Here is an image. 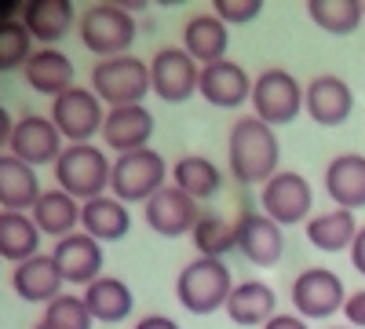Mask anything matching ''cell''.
<instances>
[{
    "label": "cell",
    "instance_id": "cell-1",
    "mask_svg": "<svg viewBox=\"0 0 365 329\" xmlns=\"http://www.w3.org/2000/svg\"><path fill=\"white\" fill-rule=\"evenodd\" d=\"M278 158H282V143L270 125H263L259 117L234 121V128L227 136V165L241 187L267 183L274 172H282Z\"/></svg>",
    "mask_w": 365,
    "mask_h": 329
},
{
    "label": "cell",
    "instance_id": "cell-2",
    "mask_svg": "<svg viewBox=\"0 0 365 329\" xmlns=\"http://www.w3.org/2000/svg\"><path fill=\"white\" fill-rule=\"evenodd\" d=\"M110 176H113V161L96 143H66L63 158L55 161V183H58V191H66L81 205L91 201V198H99V194H106L110 191Z\"/></svg>",
    "mask_w": 365,
    "mask_h": 329
},
{
    "label": "cell",
    "instance_id": "cell-3",
    "mask_svg": "<svg viewBox=\"0 0 365 329\" xmlns=\"http://www.w3.org/2000/svg\"><path fill=\"white\" fill-rule=\"evenodd\" d=\"M234 285L237 282L230 278V267L223 260L194 256L175 278V296L190 315H212V311L227 308Z\"/></svg>",
    "mask_w": 365,
    "mask_h": 329
},
{
    "label": "cell",
    "instance_id": "cell-4",
    "mask_svg": "<svg viewBox=\"0 0 365 329\" xmlns=\"http://www.w3.org/2000/svg\"><path fill=\"white\" fill-rule=\"evenodd\" d=\"M77 34L88 51H96L99 59H117L128 55V48L139 37V26L135 15L120 4H91L77 19Z\"/></svg>",
    "mask_w": 365,
    "mask_h": 329
},
{
    "label": "cell",
    "instance_id": "cell-5",
    "mask_svg": "<svg viewBox=\"0 0 365 329\" xmlns=\"http://www.w3.org/2000/svg\"><path fill=\"white\" fill-rule=\"evenodd\" d=\"M91 92L99 103L113 106H139L154 88H150V63L135 55H117V59H99L91 66Z\"/></svg>",
    "mask_w": 365,
    "mask_h": 329
},
{
    "label": "cell",
    "instance_id": "cell-6",
    "mask_svg": "<svg viewBox=\"0 0 365 329\" xmlns=\"http://www.w3.org/2000/svg\"><path fill=\"white\" fill-rule=\"evenodd\" d=\"M299 113H303V88L289 70L267 66L263 74H256V81H252V117H259L270 128H282V125H292Z\"/></svg>",
    "mask_w": 365,
    "mask_h": 329
},
{
    "label": "cell",
    "instance_id": "cell-7",
    "mask_svg": "<svg viewBox=\"0 0 365 329\" xmlns=\"http://www.w3.org/2000/svg\"><path fill=\"white\" fill-rule=\"evenodd\" d=\"M168 165L158 151H135V154H120L113 161V176H110V194L117 201H150L158 191L168 187Z\"/></svg>",
    "mask_w": 365,
    "mask_h": 329
},
{
    "label": "cell",
    "instance_id": "cell-8",
    "mask_svg": "<svg viewBox=\"0 0 365 329\" xmlns=\"http://www.w3.org/2000/svg\"><path fill=\"white\" fill-rule=\"evenodd\" d=\"M292 308L299 318L307 322H318V318H332L336 311H344L347 304V289H344V278L329 267H307L299 271L296 282H292Z\"/></svg>",
    "mask_w": 365,
    "mask_h": 329
},
{
    "label": "cell",
    "instance_id": "cell-9",
    "mask_svg": "<svg viewBox=\"0 0 365 329\" xmlns=\"http://www.w3.org/2000/svg\"><path fill=\"white\" fill-rule=\"evenodd\" d=\"M259 205H263V213L278 227H292V223H303V220L311 216L314 191H311V183L299 172L282 168V172H274L267 183H263Z\"/></svg>",
    "mask_w": 365,
    "mask_h": 329
},
{
    "label": "cell",
    "instance_id": "cell-10",
    "mask_svg": "<svg viewBox=\"0 0 365 329\" xmlns=\"http://www.w3.org/2000/svg\"><path fill=\"white\" fill-rule=\"evenodd\" d=\"M48 117L55 121V128L63 132L66 143H91V136H99L103 121H106L99 96L91 92V88H77V84L70 88V92H63L58 99H51Z\"/></svg>",
    "mask_w": 365,
    "mask_h": 329
},
{
    "label": "cell",
    "instance_id": "cell-11",
    "mask_svg": "<svg viewBox=\"0 0 365 329\" xmlns=\"http://www.w3.org/2000/svg\"><path fill=\"white\" fill-rule=\"evenodd\" d=\"M201 84V63L182 51V48H158V55L150 59V88L165 103H187L197 96Z\"/></svg>",
    "mask_w": 365,
    "mask_h": 329
},
{
    "label": "cell",
    "instance_id": "cell-12",
    "mask_svg": "<svg viewBox=\"0 0 365 329\" xmlns=\"http://www.w3.org/2000/svg\"><path fill=\"white\" fill-rule=\"evenodd\" d=\"M66 151V139L63 132L55 128L51 117H41V113H26L15 121V132H11V143H8V154H15L19 161L26 165H51L63 158Z\"/></svg>",
    "mask_w": 365,
    "mask_h": 329
},
{
    "label": "cell",
    "instance_id": "cell-13",
    "mask_svg": "<svg viewBox=\"0 0 365 329\" xmlns=\"http://www.w3.org/2000/svg\"><path fill=\"white\" fill-rule=\"evenodd\" d=\"M234 231H237V249H241V256H245L249 263L274 267L285 256V234L267 213L241 208L237 220H234Z\"/></svg>",
    "mask_w": 365,
    "mask_h": 329
},
{
    "label": "cell",
    "instance_id": "cell-14",
    "mask_svg": "<svg viewBox=\"0 0 365 329\" xmlns=\"http://www.w3.org/2000/svg\"><path fill=\"white\" fill-rule=\"evenodd\" d=\"M303 110L314 125L322 128H340L351 110H354V92L351 84L336 74H318L307 88H303Z\"/></svg>",
    "mask_w": 365,
    "mask_h": 329
},
{
    "label": "cell",
    "instance_id": "cell-15",
    "mask_svg": "<svg viewBox=\"0 0 365 329\" xmlns=\"http://www.w3.org/2000/svg\"><path fill=\"white\" fill-rule=\"evenodd\" d=\"M146 227L161 234V238H182V234H190L194 223L201 220V208L190 194H182L175 183H168L165 191H158L154 198L146 201Z\"/></svg>",
    "mask_w": 365,
    "mask_h": 329
},
{
    "label": "cell",
    "instance_id": "cell-16",
    "mask_svg": "<svg viewBox=\"0 0 365 329\" xmlns=\"http://www.w3.org/2000/svg\"><path fill=\"white\" fill-rule=\"evenodd\" d=\"M51 260H55V267L63 271V278L70 285L88 289L96 278H103V246L84 231H73L66 238H58L55 249H51Z\"/></svg>",
    "mask_w": 365,
    "mask_h": 329
},
{
    "label": "cell",
    "instance_id": "cell-17",
    "mask_svg": "<svg viewBox=\"0 0 365 329\" xmlns=\"http://www.w3.org/2000/svg\"><path fill=\"white\" fill-rule=\"evenodd\" d=\"M252 81L249 70L241 63H212V66H201V84H197V96L208 103V106H220V110H234L241 103H252Z\"/></svg>",
    "mask_w": 365,
    "mask_h": 329
},
{
    "label": "cell",
    "instance_id": "cell-18",
    "mask_svg": "<svg viewBox=\"0 0 365 329\" xmlns=\"http://www.w3.org/2000/svg\"><path fill=\"white\" fill-rule=\"evenodd\" d=\"M150 136H154V113H150L143 103L139 106H113V110H106L103 143H106V151H117V158L146 151Z\"/></svg>",
    "mask_w": 365,
    "mask_h": 329
},
{
    "label": "cell",
    "instance_id": "cell-19",
    "mask_svg": "<svg viewBox=\"0 0 365 329\" xmlns=\"http://www.w3.org/2000/svg\"><path fill=\"white\" fill-rule=\"evenodd\" d=\"M230 48V26L220 22L212 11L190 15L187 26H182V51H187L194 63L212 66V63H223Z\"/></svg>",
    "mask_w": 365,
    "mask_h": 329
},
{
    "label": "cell",
    "instance_id": "cell-20",
    "mask_svg": "<svg viewBox=\"0 0 365 329\" xmlns=\"http://www.w3.org/2000/svg\"><path fill=\"white\" fill-rule=\"evenodd\" d=\"M63 285H66V278L55 267L51 256H34V260L19 263L11 271V289L26 304H44L48 308L55 296H63Z\"/></svg>",
    "mask_w": 365,
    "mask_h": 329
},
{
    "label": "cell",
    "instance_id": "cell-21",
    "mask_svg": "<svg viewBox=\"0 0 365 329\" xmlns=\"http://www.w3.org/2000/svg\"><path fill=\"white\" fill-rule=\"evenodd\" d=\"M325 191L336 208H365V154H336L325 165Z\"/></svg>",
    "mask_w": 365,
    "mask_h": 329
},
{
    "label": "cell",
    "instance_id": "cell-22",
    "mask_svg": "<svg viewBox=\"0 0 365 329\" xmlns=\"http://www.w3.org/2000/svg\"><path fill=\"white\" fill-rule=\"evenodd\" d=\"M227 318L234 325H267L274 315H278V296H274V289L259 278H245V282H237L234 293H230V300H227Z\"/></svg>",
    "mask_w": 365,
    "mask_h": 329
},
{
    "label": "cell",
    "instance_id": "cell-23",
    "mask_svg": "<svg viewBox=\"0 0 365 329\" xmlns=\"http://www.w3.org/2000/svg\"><path fill=\"white\" fill-rule=\"evenodd\" d=\"M22 26L34 41H41V48H55L73 29V4L70 0H26Z\"/></svg>",
    "mask_w": 365,
    "mask_h": 329
},
{
    "label": "cell",
    "instance_id": "cell-24",
    "mask_svg": "<svg viewBox=\"0 0 365 329\" xmlns=\"http://www.w3.org/2000/svg\"><path fill=\"white\" fill-rule=\"evenodd\" d=\"M41 179H37V168L19 161L15 154H0V208L8 213H26L34 208L37 198H41Z\"/></svg>",
    "mask_w": 365,
    "mask_h": 329
},
{
    "label": "cell",
    "instance_id": "cell-25",
    "mask_svg": "<svg viewBox=\"0 0 365 329\" xmlns=\"http://www.w3.org/2000/svg\"><path fill=\"white\" fill-rule=\"evenodd\" d=\"M22 74H26L34 92L51 96V99H58L63 92L73 88V63H70V55H63L58 48H37L34 55H29Z\"/></svg>",
    "mask_w": 365,
    "mask_h": 329
},
{
    "label": "cell",
    "instance_id": "cell-26",
    "mask_svg": "<svg viewBox=\"0 0 365 329\" xmlns=\"http://www.w3.org/2000/svg\"><path fill=\"white\" fill-rule=\"evenodd\" d=\"M81 227L84 234H91L96 242H120L128 231H132V216L125 201H117L113 194H99L81 205Z\"/></svg>",
    "mask_w": 365,
    "mask_h": 329
},
{
    "label": "cell",
    "instance_id": "cell-27",
    "mask_svg": "<svg viewBox=\"0 0 365 329\" xmlns=\"http://www.w3.org/2000/svg\"><path fill=\"white\" fill-rule=\"evenodd\" d=\"M84 304L91 311V318L103 322V325H117V322H125L135 308V296L128 289L125 278H113V275H103L96 278L88 289H84Z\"/></svg>",
    "mask_w": 365,
    "mask_h": 329
},
{
    "label": "cell",
    "instance_id": "cell-28",
    "mask_svg": "<svg viewBox=\"0 0 365 329\" xmlns=\"http://www.w3.org/2000/svg\"><path fill=\"white\" fill-rule=\"evenodd\" d=\"M358 220L347 208H329V213H314L307 220V242L322 253H351L354 238H358Z\"/></svg>",
    "mask_w": 365,
    "mask_h": 329
},
{
    "label": "cell",
    "instance_id": "cell-29",
    "mask_svg": "<svg viewBox=\"0 0 365 329\" xmlns=\"http://www.w3.org/2000/svg\"><path fill=\"white\" fill-rule=\"evenodd\" d=\"M34 256H41V231L34 216L0 208V260H11L19 267Z\"/></svg>",
    "mask_w": 365,
    "mask_h": 329
},
{
    "label": "cell",
    "instance_id": "cell-30",
    "mask_svg": "<svg viewBox=\"0 0 365 329\" xmlns=\"http://www.w3.org/2000/svg\"><path fill=\"white\" fill-rule=\"evenodd\" d=\"M29 216H34V223H37L41 234H48V238H66V234H73L77 223H81V201L55 187V191H44V194L37 198V205L29 208Z\"/></svg>",
    "mask_w": 365,
    "mask_h": 329
},
{
    "label": "cell",
    "instance_id": "cell-31",
    "mask_svg": "<svg viewBox=\"0 0 365 329\" xmlns=\"http://www.w3.org/2000/svg\"><path fill=\"white\" fill-rule=\"evenodd\" d=\"M172 183L182 194H190L194 201H205V198H212L223 187V172L216 168V161L205 158V154H187V158H179L172 165Z\"/></svg>",
    "mask_w": 365,
    "mask_h": 329
},
{
    "label": "cell",
    "instance_id": "cell-32",
    "mask_svg": "<svg viewBox=\"0 0 365 329\" xmlns=\"http://www.w3.org/2000/svg\"><path fill=\"white\" fill-rule=\"evenodd\" d=\"M307 15H311V22L318 29H325V34L347 37V34H354V29L361 26L365 4H361V0H311Z\"/></svg>",
    "mask_w": 365,
    "mask_h": 329
},
{
    "label": "cell",
    "instance_id": "cell-33",
    "mask_svg": "<svg viewBox=\"0 0 365 329\" xmlns=\"http://www.w3.org/2000/svg\"><path fill=\"white\" fill-rule=\"evenodd\" d=\"M190 238L197 246V256H212V260H223L230 249H237V231L220 213H201V220L194 223Z\"/></svg>",
    "mask_w": 365,
    "mask_h": 329
},
{
    "label": "cell",
    "instance_id": "cell-34",
    "mask_svg": "<svg viewBox=\"0 0 365 329\" xmlns=\"http://www.w3.org/2000/svg\"><path fill=\"white\" fill-rule=\"evenodd\" d=\"M29 55H34V37L22 26V19H4L0 22V74L26 70Z\"/></svg>",
    "mask_w": 365,
    "mask_h": 329
},
{
    "label": "cell",
    "instance_id": "cell-35",
    "mask_svg": "<svg viewBox=\"0 0 365 329\" xmlns=\"http://www.w3.org/2000/svg\"><path fill=\"white\" fill-rule=\"evenodd\" d=\"M37 325L41 329H91L96 318H91L84 296H55L44 308V318Z\"/></svg>",
    "mask_w": 365,
    "mask_h": 329
},
{
    "label": "cell",
    "instance_id": "cell-36",
    "mask_svg": "<svg viewBox=\"0 0 365 329\" xmlns=\"http://www.w3.org/2000/svg\"><path fill=\"white\" fill-rule=\"evenodd\" d=\"M259 11H263L259 0H216L212 4V15L227 26H249L252 19H259Z\"/></svg>",
    "mask_w": 365,
    "mask_h": 329
},
{
    "label": "cell",
    "instance_id": "cell-37",
    "mask_svg": "<svg viewBox=\"0 0 365 329\" xmlns=\"http://www.w3.org/2000/svg\"><path fill=\"white\" fill-rule=\"evenodd\" d=\"M344 318L351 322V329H365V289H354L344 304Z\"/></svg>",
    "mask_w": 365,
    "mask_h": 329
},
{
    "label": "cell",
    "instance_id": "cell-38",
    "mask_svg": "<svg viewBox=\"0 0 365 329\" xmlns=\"http://www.w3.org/2000/svg\"><path fill=\"white\" fill-rule=\"evenodd\" d=\"M263 329H311V325H307V318H299V315H282L278 311Z\"/></svg>",
    "mask_w": 365,
    "mask_h": 329
},
{
    "label": "cell",
    "instance_id": "cell-39",
    "mask_svg": "<svg viewBox=\"0 0 365 329\" xmlns=\"http://www.w3.org/2000/svg\"><path fill=\"white\" fill-rule=\"evenodd\" d=\"M351 267L365 278V227L358 231V238H354V246H351Z\"/></svg>",
    "mask_w": 365,
    "mask_h": 329
},
{
    "label": "cell",
    "instance_id": "cell-40",
    "mask_svg": "<svg viewBox=\"0 0 365 329\" xmlns=\"http://www.w3.org/2000/svg\"><path fill=\"white\" fill-rule=\"evenodd\" d=\"M132 329H179L168 315H146V318H139Z\"/></svg>",
    "mask_w": 365,
    "mask_h": 329
},
{
    "label": "cell",
    "instance_id": "cell-41",
    "mask_svg": "<svg viewBox=\"0 0 365 329\" xmlns=\"http://www.w3.org/2000/svg\"><path fill=\"white\" fill-rule=\"evenodd\" d=\"M11 132H15V121H11V113H8L4 106H0V154H8Z\"/></svg>",
    "mask_w": 365,
    "mask_h": 329
},
{
    "label": "cell",
    "instance_id": "cell-42",
    "mask_svg": "<svg viewBox=\"0 0 365 329\" xmlns=\"http://www.w3.org/2000/svg\"><path fill=\"white\" fill-rule=\"evenodd\" d=\"M332 329H351V325H332Z\"/></svg>",
    "mask_w": 365,
    "mask_h": 329
},
{
    "label": "cell",
    "instance_id": "cell-43",
    "mask_svg": "<svg viewBox=\"0 0 365 329\" xmlns=\"http://www.w3.org/2000/svg\"><path fill=\"white\" fill-rule=\"evenodd\" d=\"M34 329H41V325H34Z\"/></svg>",
    "mask_w": 365,
    "mask_h": 329
}]
</instances>
